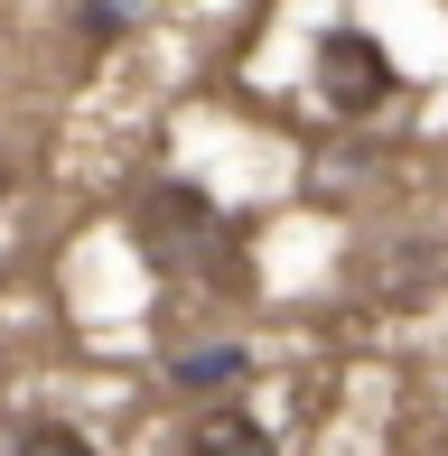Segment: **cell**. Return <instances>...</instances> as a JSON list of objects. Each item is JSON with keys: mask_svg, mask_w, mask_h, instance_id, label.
I'll return each instance as SVG.
<instances>
[{"mask_svg": "<svg viewBox=\"0 0 448 456\" xmlns=\"http://www.w3.org/2000/svg\"><path fill=\"white\" fill-rule=\"evenodd\" d=\"M131 242H140V261L169 271V280H234V252H224L234 224H224L215 196H206V186H187V177H159L150 196H140Z\"/></svg>", "mask_w": 448, "mask_h": 456, "instance_id": "obj_1", "label": "cell"}, {"mask_svg": "<svg viewBox=\"0 0 448 456\" xmlns=\"http://www.w3.org/2000/svg\"><path fill=\"white\" fill-rule=\"evenodd\" d=\"M309 75H318V102H328L336 121H364V112H383V102L402 94V66L364 28H328L318 56H309Z\"/></svg>", "mask_w": 448, "mask_h": 456, "instance_id": "obj_2", "label": "cell"}, {"mask_svg": "<svg viewBox=\"0 0 448 456\" xmlns=\"http://www.w3.org/2000/svg\"><path fill=\"white\" fill-rule=\"evenodd\" d=\"M187 456H280V438H271L243 401H206V410L187 419Z\"/></svg>", "mask_w": 448, "mask_h": 456, "instance_id": "obj_3", "label": "cell"}, {"mask_svg": "<svg viewBox=\"0 0 448 456\" xmlns=\"http://www.w3.org/2000/svg\"><path fill=\"white\" fill-rule=\"evenodd\" d=\"M10 456H94V438H85L75 419H19Z\"/></svg>", "mask_w": 448, "mask_h": 456, "instance_id": "obj_4", "label": "cell"}, {"mask_svg": "<svg viewBox=\"0 0 448 456\" xmlns=\"http://www.w3.org/2000/svg\"><path fill=\"white\" fill-rule=\"evenodd\" d=\"M178 391H215V382H243V345H215V354H178L169 363Z\"/></svg>", "mask_w": 448, "mask_h": 456, "instance_id": "obj_5", "label": "cell"}, {"mask_svg": "<svg viewBox=\"0 0 448 456\" xmlns=\"http://www.w3.org/2000/svg\"><path fill=\"white\" fill-rule=\"evenodd\" d=\"M131 10L140 0H75V28H85L94 47H112V37H131Z\"/></svg>", "mask_w": 448, "mask_h": 456, "instance_id": "obj_6", "label": "cell"}]
</instances>
